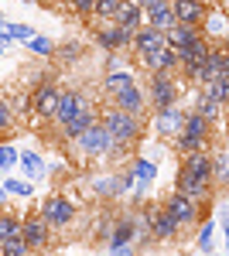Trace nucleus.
<instances>
[{
  "label": "nucleus",
  "mask_w": 229,
  "mask_h": 256,
  "mask_svg": "<svg viewBox=\"0 0 229 256\" xmlns=\"http://www.w3.org/2000/svg\"><path fill=\"white\" fill-rule=\"evenodd\" d=\"M171 10L178 18V24H191V28H202V20L209 14V7L198 4V0H171Z\"/></svg>",
  "instance_id": "23"
},
{
  "label": "nucleus",
  "mask_w": 229,
  "mask_h": 256,
  "mask_svg": "<svg viewBox=\"0 0 229 256\" xmlns=\"http://www.w3.org/2000/svg\"><path fill=\"white\" fill-rule=\"evenodd\" d=\"M38 34V28H31V24H14V20H7V31H4V44H14V41H31Z\"/></svg>",
  "instance_id": "33"
},
{
  "label": "nucleus",
  "mask_w": 229,
  "mask_h": 256,
  "mask_svg": "<svg viewBox=\"0 0 229 256\" xmlns=\"http://www.w3.org/2000/svg\"><path fill=\"white\" fill-rule=\"evenodd\" d=\"M140 7H144V18H151V14H157V10L171 7V0H140Z\"/></svg>",
  "instance_id": "43"
},
{
  "label": "nucleus",
  "mask_w": 229,
  "mask_h": 256,
  "mask_svg": "<svg viewBox=\"0 0 229 256\" xmlns=\"http://www.w3.org/2000/svg\"><path fill=\"white\" fill-rule=\"evenodd\" d=\"M110 102H113L116 110H123V113H130V116H140V120L151 113V99H147V89H144L140 82L130 86V89H123V92H116Z\"/></svg>",
  "instance_id": "16"
},
{
  "label": "nucleus",
  "mask_w": 229,
  "mask_h": 256,
  "mask_svg": "<svg viewBox=\"0 0 229 256\" xmlns=\"http://www.w3.org/2000/svg\"><path fill=\"white\" fill-rule=\"evenodd\" d=\"M161 205H164V208L178 218L181 232H185V229H195V226L205 218V216H202V208H205V205H202V202H195V198H188L185 192H178V188H171V192L164 195V202H161Z\"/></svg>",
  "instance_id": "8"
},
{
  "label": "nucleus",
  "mask_w": 229,
  "mask_h": 256,
  "mask_svg": "<svg viewBox=\"0 0 229 256\" xmlns=\"http://www.w3.org/2000/svg\"><path fill=\"white\" fill-rule=\"evenodd\" d=\"M4 52H7V44H4V41H0V55H4Z\"/></svg>",
  "instance_id": "53"
},
{
  "label": "nucleus",
  "mask_w": 229,
  "mask_h": 256,
  "mask_svg": "<svg viewBox=\"0 0 229 256\" xmlns=\"http://www.w3.org/2000/svg\"><path fill=\"white\" fill-rule=\"evenodd\" d=\"M69 10H72L79 20H89L96 14V0H69Z\"/></svg>",
  "instance_id": "41"
},
{
  "label": "nucleus",
  "mask_w": 229,
  "mask_h": 256,
  "mask_svg": "<svg viewBox=\"0 0 229 256\" xmlns=\"http://www.w3.org/2000/svg\"><path fill=\"white\" fill-rule=\"evenodd\" d=\"M0 256H35V253H31V246L21 236H11V239L0 242Z\"/></svg>",
  "instance_id": "38"
},
{
  "label": "nucleus",
  "mask_w": 229,
  "mask_h": 256,
  "mask_svg": "<svg viewBox=\"0 0 229 256\" xmlns=\"http://www.w3.org/2000/svg\"><path fill=\"white\" fill-rule=\"evenodd\" d=\"M7 202H11V195H7V188H4V181H0V208H4Z\"/></svg>",
  "instance_id": "48"
},
{
  "label": "nucleus",
  "mask_w": 229,
  "mask_h": 256,
  "mask_svg": "<svg viewBox=\"0 0 229 256\" xmlns=\"http://www.w3.org/2000/svg\"><path fill=\"white\" fill-rule=\"evenodd\" d=\"M174 188L185 192L188 198L209 205L215 195V181H212V154L209 150H198V154H185L178 164V174H174Z\"/></svg>",
  "instance_id": "1"
},
{
  "label": "nucleus",
  "mask_w": 229,
  "mask_h": 256,
  "mask_svg": "<svg viewBox=\"0 0 229 256\" xmlns=\"http://www.w3.org/2000/svg\"><path fill=\"white\" fill-rule=\"evenodd\" d=\"M219 256H229V250H226V253H219Z\"/></svg>",
  "instance_id": "59"
},
{
  "label": "nucleus",
  "mask_w": 229,
  "mask_h": 256,
  "mask_svg": "<svg viewBox=\"0 0 229 256\" xmlns=\"http://www.w3.org/2000/svg\"><path fill=\"white\" fill-rule=\"evenodd\" d=\"M4 31H7V18L0 14V41H4Z\"/></svg>",
  "instance_id": "49"
},
{
  "label": "nucleus",
  "mask_w": 229,
  "mask_h": 256,
  "mask_svg": "<svg viewBox=\"0 0 229 256\" xmlns=\"http://www.w3.org/2000/svg\"><path fill=\"white\" fill-rule=\"evenodd\" d=\"M24 44H28V52H31V55H38V58H52V55H55V48H58L48 34H35V38L24 41Z\"/></svg>",
  "instance_id": "35"
},
{
  "label": "nucleus",
  "mask_w": 229,
  "mask_h": 256,
  "mask_svg": "<svg viewBox=\"0 0 229 256\" xmlns=\"http://www.w3.org/2000/svg\"><path fill=\"white\" fill-rule=\"evenodd\" d=\"M113 222H116L113 212H103V216H99V222H96V239H99V242H106V239H110V232H113Z\"/></svg>",
  "instance_id": "42"
},
{
  "label": "nucleus",
  "mask_w": 229,
  "mask_h": 256,
  "mask_svg": "<svg viewBox=\"0 0 229 256\" xmlns=\"http://www.w3.org/2000/svg\"><path fill=\"white\" fill-rule=\"evenodd\" d=\"M55 55H58V62H62V65H69V68H72V65H79V62H82L86 44H82V41H62V44L55 48Z\"/></svg>",
  "instance_id": "28"
},
{
  "label": "nucleus",
  "mask_w": 229,
  "mask_h": 256,
  "mask_svg": "<svg viewBox=\"0 0 229 256\" xmlns=\"http://www.w3.org/2000/svg\"><path fill=\"white\" fill-rule=\"evenodd\" d=\"M198 4H205V7H209V0H198Z\"/></svg>",
  "instance_id": "56"
},
{
  "label": "nucleus",
  "mask_w": 229,
  "mask_h": 256,
  "mask_svg": "<svg viewBox=\"0 0 229 256\" xmlns=\"http://www.w3.org/2000/svg\"><path fill=\"white\" fill-rule=\"evenodd\" d=\"M212 181H215V188L229 192V147L212 150Z\"/></svg>",
  "instance_id": "26"
},
{
  "label": "nucleus",
  "mask_w": 229,
  "mask_h": 256,
  "mask_svg": "<svg viewBox=\"0 0 229 256\" xmlns=\"http://www.w3.org/2000/svg\"><path fill=\"white\" fill-rule=\"evenodd\" d=\"M93 41L103 48V52H130L134 31L120 28L116 20H99V28L93 31Z\"/></svg>",
  "instance_id": "13"
},
{
  "label": "nucleus",
  "mask_w": 229,
  "mask_h": 256,
  "mask_svg": "<svg viewBox=\"0 0 229 256\" xmlns=\"http://www.w3.org/2000/svg\"><path fill=\"white\" fill-rule=\"evenodd\" d=\"M116 24L120 28H127V31H137V28H144L147 18H144V7H140V0H123V7L116 10Z\"/></svg>",
  "instance_id": "25"
},
{
  "label": "nucleus",
  "mask_w": 229,
  "mask_h": 256,
  "mask_svg": "<svg viewBox=\"0 0 229 256\" xmlns=\"http://www.w3.org/2000/svg\"><path fill=\"white\" fill-rule=\"evenodd\" d=\"M18 164H21V147H18V144H11V140H0V171L11 174Z\"/></svg>",
  "instance_id": "32"
},
{
  "label": "nucleus",
  "mask_w": 229,
  "mask_h": 256,
  "mask_svg": "<svg viewBox=\"0 0 229 256\" xmlns=\"http://www.w3.org/2000/svg\"><path fill=\"white\" fill-rule=\"evenodd\" d=\"M185 120H188V110H185L181 102H174V106H161V110H151V130L161 140L171 144V140L181 134Z\"/></svg>",
  "instance_id": "9"
},
{
  "label": "nucleus",
  "mask_w": 229,
  "mask_h": 256,
  "mask_svg": "<svg viewBox=\"0 0 229 256\" xmlns=\"http://www.w3.org/2000/svg\"><path fill=\"white\" fill-rule=\"evenodd\" d=\"M41 218L55 229V232H65V229H72L76 226V216H79V205L72 195H65V192H55V195H48L45 202L38 205Z\"/></svg>",
  "instance_id": "5"
},
{
  "label": "nucleus",
  "mask_w": 229,
  "mask_h": 256,
  "mask_svg": "<svg viewBox=\"0 0 229 256\" xmlns=\"http://www.w3.org/2000/svg\"><path fill=\"white\" fill-rule=\"evenodd\" d=\"M93 123H99V110H96V102H93V106H86L79 116H72L65 126H58V134H62V140H65V144H69V140L82 137V134L93 126Z\"/></svg>",
  "instance_id": "21"
},
{
  "label": "nucleus",
  "mask_w": 229,
  "mask_h": 256,
  "mask_svg": "<svg viewBox=\"0 0 229 256\" xmlns=\"http://www.w3.org/2000/svg\"><path fill=\"white\" fill-rule=\"evenodd\" d=\"M212 137H215V126H212L209 120L202 116V113H195L188 110V120H185V126H181V134L171 140L174 154H198V150H209Z\"/></svg>",
  "instance_id": "3"
},
{
  "label": "nucleus",
  "mask_w": 229,
  "mask_h": 256,
  "mask_svg": "<svg viewBox=\"0 0 229 256\" xmlns=\"http://www.w3.org/2000/svg\"><path fill=\"white\" fill-rule=\"evenodd\" d=\"M219 226H222V236H226V250H229V208H222V216H219Z\"/></svg>",
  "instance_id": "46"
},
{
  "label": "nucleus",
  "mask_w": 229,
  "mask_h": 256,
  "mask_svg": "<svg viewBox=\"0 0 229 256\" xmlns=\"http://www.w3.org/2000/svg\"><path fill=\"white\" fill-rule=\"evenodd\" d=\"M134 218H137V208L116 212L113 232H110V239L103 242V246H106V253H113V250H120V246H134Z\"/></svg>",
  "instance_id": "17"
},
{
  "label": "nucleus",
  "mask_w": 229,
  "mask_h": 256,
  "mask_svg": "<svg viewBox=\"0 0 229 256\" xmlns=\"http://www.w3.org/2000/svg\"><path fill=\"white\" fill-rule=\"evenodd\" d=\"M110 134L103 130V123H93L82 137L69 140V150L76 160H106V150H110Z\"/></svg>",
  "instance_id": "7"
},
{
  "label": "nucleus",
  "mask_w": 229,
  "mask_h": 256,
  "mask_svg": "<svg viewBox=\"0 0 229 256\" xmlns=\"http://www.w3.org/2000/svg\"><path fill=\"white\" fill-rule=\"evenodd\" d=\"M215 4H222V0H209V7H215Z\"/></svg>",
  "instance_id": "54"
},
{
  "label": "nucleus",
  "mask_w": 229,
  "mask_h": 256,
  "mask_svg": "<svg viewBox=\"0 0 229 256\" xmlns=\"http://www.w3.org/2000/svg\"><path fill=\"white\" fill-rule=\"evenodd\" d=\"M21 178H28V181H45L48 178V160L41 158L38 150H21V164H18Z\"/></svg>",
  "instance_id": "24"
},
{
  "label": "nucleus",
  "mask_w": 229,
  "mask_h": 256,
  "mask_svg": "<svg viewBox=\"0 0 229 256\" xmlns=\"http://www.w3.org/2000/svg\"><path fill=\"white\" fill-rule=\"evenodd\" d=\"M52 236H55V229L41 218L38 208L31 216H24V222H21V239L31 246V253H48L52 250Z\"/></svg>",
  "instance_id": "11"
},
{
  "label": "nucleus",
  "mask_w": 229,
  "mask_h": 256,
  "mask_svg": "<svg viewBox=\"0 0 229 256\" xmlns=\"http://www.w3.org/2000/svg\"><path fill=\"white\" fill-rule=\"evenodd\" d=\"M58 96H62V89L52 82V76H38L35 89H31V102H35V113H38V120H48V123L55 120Z\"/></svg>",
  "instance_id": "12"
},
{
  "label": "nucleus",
  "mask_w": 229,
  "mask_h": 256,
  "mask_svg": "<svg viewBox=\"0 0 229 256\" xmlns=\"http://www.w3.org/2000/svg\"><path fill=\"white\" fill-rule=\"evenodd\" d=\"M147 242H154L151 216H147V208H137V218H134V246H147Z\"/></svg>",
  "instance_id": "29"
},
{
  "label": "nucleus",
  "mask_w": 229,
  "mask_h": 256,
  "mask_svg": "<svg viewBox=\"0 0 229 256\" xmlns=\"http://www.w3.org/2000/svg\"><path fill=\"white\" fill-rule=\"evenodd\" d=\"M205 92H209L215 102H222V106H229V76H219L215 82H209V86H202Z\"/></svg>",
  "instance_id": "39"
},
{
  "label": "nucleus",
  "mask_w": 229,
  "mask_h": 256,
  "mask_svg": "<svg viewBox=\"0 0 229 256\" xmlns=\"http://www.w3.org/2000/svg\"><path fill=\"white\" fill-rule=\"evenodd\" d=\"M14 106H18V113H35V102H31V96H21Z\"/></svg>",
  "instance_id": "44"
},
{
  "label": "nucleus",
  "mask_w": 229,
  "mask_h": 256,
  "mask_svg": "<svg viewBox=\"0 0 229 256\" xmlns=\"http://www.w3.org/2000/svg\"><path fill=\"white\" fill-rule=\"evenodd\" d=\"M99 123H103V130L110 134V140H113V144L130 147V150H134L137 144L144 140V130H147L140 116H130V113L116 110L113 102H106V106L99 110Z\"/></svg>",
  "instance_id": "2"
},
{
  "label": "nucleus",
  "mask_w": 229,
  "mask_h": 256,
  "mask_svg": "<svg viewBox=\"0 0 229 256\" xmlns=\"http://www.w3.org/2000/svg\"><path fill=\"white\" fill-rule=\"evenodd\" d=\"M123 7V0H96V20H113L116 18V10Z\"/></svg>",
  "instance_id": "40"
},
{
  "label": "nucleus",
  "mask_w": 229,
  "mask_h": 256,
  "mask_svg": "<svg viewBox=\"0 0 229 256\" xmlns=\"http://www.w3.org/2000/svg\"><path fill=\"white\" fill-rule=\"evenodd\" d=\"M226 126H229V110H226Z\"/></svg>",
  "instance_id": "55"
},
{
  "label": "nucleus",
  "mask_w": 229,
  "mask_h": 256,
  "mask_svg": "<svg viewBox=\"0 0 229 256\" xmlns=\"http://www.w3.org/2000/svg\"><path fill=\"white\" fill-rule=\"evenodd\" d=\"M147 24H151L154 31H161V34H168L174 24H178V18H174V10L171 7H164V10H157V14H151L147 18Z\"/></svg>",
  "instance_id": "37"
},
{
  "label": "nucleus",
  "mask_w": 229,
  "mask_h": 256,
  "mask_svg": "<svg viewBox=\"0 0 229 256\" xmlns=\"http://www.w3.org/2000/svg\"><path fill=\"white\" fill-rule=\"evenodd\" d=\"M181 68V52L171 48V44H164L161 52H157V65H154V72H178Z\"/></svg>",
  "instance_id": "31"
},
{
  "label": "nucleus",
  "mask_w": 229,
  "mask_h": 256,
  "mask_svg": "<svg viewBox=\"0 0 229 256\" xmlns=\"http://www.w3.org/2000/svg\"><path fill=\"white\" fill-rule=\"evenodd\" d=\"M45 4H69V0H45Z\"/></svg>",
  "instance_id": "52"
},
{
  "label": "nucleus",
  "mask_w": 229,
  "mask_h": 256,
  "mask_svg": "<svg viewBox=\"0 0 229 256\" xmlns=\"http://www.w3.org/2000/svg\"><path fill=\"white\" fill-rule=\"evenodd\" d=\"M202 34H205L212 44H222V38L229 34V14H226L222 4L209 7V14H205V20H202Z\"/></svg>",
  "instance_id": "20"
},
{
  "label": "nucleus",
  "mask_w": 229,
  "mask_h": 256,
  "mask_svg": "<svg viewBox=\"0 0 229 256\" xmlns=\"http://www.w3.org/2000/svg\"><path fill=\"white\" fill-rule=\"evenodd\" d=\"M14 123H18V106H14V99L0 96V134H7Z\"/></svg>",
  "instance_id": "36"
},
{
  "label": "nucleus",
  "mask_w": 229,
  "mask_h": 256,
  "mask_svg": "<svg viewBox=\"0 0 229 256\" xmlns=\"http://www.w3.org/2000/svg\"><path fill=\"white\" fill-rule=\"evenodd\" d=\"M198 38H202V28H191V24H174L171 31H168V44L178 48V52L188 48L191 41H198Z\"/></svg>",
  "instance_id": "27"
},
{
  "label": "nucleus",
  "mask_w": 229,
  "mask_h": 256,
  "mask_svg": "<svg viewBox=\"0 0 229 256\" xmlns=\"http://www.w3.org/2000/svg\"><path fill=\"white\" fill-rule=\"evenodd\" d=\"M4 178H7V174H4V171H0V181H4Z\"/></svg>",
  "instance_id": "57"
},
{
  "label": "nucleus",
  "mask_w": 229,
  "mask_h": 256,
  "mask_svg": "<svg viewBox=\"0 0 229 256\" xmlns=\"http://www.w3.org/2000/svg\"><path fill=\"white\" fill-rule=\"evenodd\" d=\"M7 239V232H4V208H0V242Z\"/></svg>",
  "instance_id": "50"
},
{
  "label": "nucleus",
  "mask_w": 229,
  "mask_h": 256,
  "mask_svg": "<svg viewBox=\"0 0 229 256\" xmlns=\"http://www.w3.org/2000/svg\"><path fill=\"white\" fill-rule=\"evenodd\" d=\"M137 76L130 72V68H113V72H103V82H99V89H103V96L113 99L116 92H123V89H130V86H137Z\"/></svg>",
  "instance_id": "22"
},
{
  "label": "nucleus",
  "mask_w": 229,
  "mask_h": 256,
  "mask_svg": "<svg viewBox=\"0 0 229 256\" xmlns=\"http://www.w3.org/2000/svg\"><path fill=\"white\" fill-rule=\"evenodd\" d=\"M188 110H195V113H202V116L209 120L212 126L215 123H226V110L229 106H222V102H215V99L202 89V86H191V106Z\"/></svg>",
  "instance_id": "18"
},
{
  "label": "nucleus",
  "mask_w": 229,
  "mask_h": 256,
  "mask_svg": "<svg viewBox=\"0 0 229 256\" xmlns=\"http://www.w3.org/2000/svg\"><path fill=\"white\" fill-rule=\"evenodd\" d=\"M168 44V34H161V31H154L151 24H144V28H137L134 31V41H130V58L151 76L154 65H157V52Z\"/></svg>",
  "instance_id": "4"
},
{
  "label": "nucleus",
  "mask_w": 229,
  "mask_h": 256,
  "mask_svg": "<svg viewBox=\"0 0 229 256\" xmlns=\"http://www.w3.org/2000/svg\"><path fill=\"white\" fill-rule=\"evenodd\" d=\"M222 48H226V52H229V34H226V38H222Z\"/></svg>",
  "instance_id": "51"
},
{
  "label": "nucleus",
  "mask_w": 229,
  "mask_h": 256,
  "mask_svg": "<svg viewBox=\"0 0 229 256\" xmlns=\"http://www.w3.org/2000/svg\"><path fill=\"white\" fill-rule=\"evenodd\" d=\"M212 52V41L202 34L198 41H191L188 48H181V68H178V76L181 82H188V86H198V76H202V65L209 58Z\"/></svg>",
  "instance_id": "10"
},
{
  "label": "nucleus",
  "mask_w": 229,
  "mask_h": 256,
  "mask_svg": "<svg viewBox=\"0 0 229 256\" xmlns=\"http://www.w3.org/2000/svg\"><path fill=\"white\" fill-rule=\"evenodd\" d=\"M222 7H226V14H229V4H222Z\"/></svg>",
  "instance_id": "58"
},
{
  "label": "nucleus",
  "mask_w": 229,
  "mask_h": 256,
  "mask_svg": "<svg viewBox=\"0 0 229 256\" xmlns=\"http://www.w3.org/2000/svg\"><path fill=\"white\" fill-rule=\"evenodd\" d=\"M110 256H137V246H120V250H113Z\"/></svg>",
  "instance_id": "47"
},
{
  "label": "nucleus",
  "mask_w": 229,
  "mask_h": 256,
  "mask_svg": "<svg viewBox=\"0 0 229 256\" xmlns=\"http://www.w3.org/2000/svg\"><path fill=\"white\" fill-rule=\"evenodd\" d=\"M48 174H52V178L69 174V164H62V160H55V164H48Z\"/></svg>",
  "instance_id": "45"
},
{
  "label": "nucleus",
  "mask_w": 229,
  "mask_h": 256,
  "mask_svg": "<svg viewBox=\"0 0 229 256\" xmlns=\"http://www.w3.org/2000/svg\"><path fill=\"white\" fill-rule=\"evenodd\" d=\"M89 195L99 198V202H116V198L127 195V188H123L120 174H96L89 178Z\"/></svg>",
  "instance_id": "19"
},
{
  "label": "nucleus",
  "mask_w": 229,
  "mask_h": 256,
  "mask_svg": "<svg viewBox=\"0 0 229 256\" xmlns=\"http://www.w3.org/2000/svg\"><path fill=\"white\" fill-rule=\"evenodd\" d=\"M181 92H185V82H181L178 72H151V76H147V99H151V110L181 102Z\"/></svg>",
  "instance_id": "6"
},
{
  "label": "nucleus",
  "mask_w": 229,
  "mask_h": 256,
  "mask_svg": "<svg viewBox=\"0 0 229 256\" xmlns=\"http://www.w3.org/2000/svg\"><path fill=\"white\" fill-rule=\"evenodd\" d=\"M24 4H35V0H24Z\"/></svg>",
  "instance_id": "60"
},
{
  "label": "nucleus",
  "mask_w": 229,
  "mask_h": 256,
  "mask_svg": "<svg viewBox=\"0 0 229 256\" xmlns=\"http://www.w3.org/2000/svg\"><path fill=\"white\" fill-rule=\"evenodd\" d=\"M4 188H7V195H11V198H31L35 192H38L35 181H28V178H14V174L4 178Z\"/></svg>",
  "instance_id": "30"
},
{
  "label": "nucleus",
  "mask_w": 229,
  "mask_h": 256,
  "mask_svg": "<svg viewBox=\"0 0 229 256\" xmlns=\"http://www.w3.org/2000/svg\"><path fill=\"white\" fill-rule=\"evenodd\" d=\"M86 106H93V99L89 92H82V89H62V96H58V110H55V126H65L72 116H79Z\"/></svg>",
  "instance_id": "15"
},
{
  "label": "nucleus",
  "mask_w": 229,
  "mask_h": 256,
  "mask_svg": "<svg viewBox=\"0 0 229 256\" xmlns=\"http://www.w3.org/2000/svg\"><path fill=\"white\" fill-rule=\"evenodd\" d=\"M147 216H151V232H154V242H171V239L181 236V226L178 218L164 208V205H144Z\"/></svg>",
  "instance_id": "14"
},
{
  "label": "nucleus",
  "mask_w": 229,
  "mask_h": 256,
  "mask_svg": "<svg viewBox=\"0 0 229 256\" xmlns=\"http://www.w3.org/2000/svg\"><path fill=\"white\" fill-rule=\"evenodd\" d=\"M212 236H215V218H202V222H198V236H195V246H198L202 253H212V250H215Z\"/></svg>",
  "instance_id": "34"
}]
</instances>
